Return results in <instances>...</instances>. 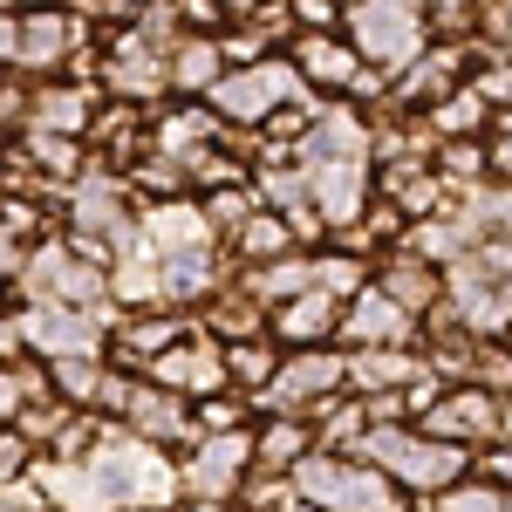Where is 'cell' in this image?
Masks as SVG:
<instances>
[{
  "mask_svg": "<svg viewBox=\"0 0 512 512\" xmlns=\"http://www.w3.org/2000/svg\"><path fill=\"white\" fill-rule=\"evenodd\" d=\"M431 512H506V492L499 485H451Z\"/></svg>",
  "mask_w": 512,
  "mask_h": 512,
  "instance_id": "39",
  "label": "cell"
},
{
  "mask_svg": "<svg viewBox=\"0 0 512 512\" xmlns=\"http://www.w3.org/2000/svg\"><path fill=\"white\" fill-rule=\"evenodd\" d=\"M315 287H321V294H335V301H362V294H369L355 253H328V260H315Z\"/></svg>",
  "mask_w": 512,
  "mask_h": 512,
  "instance_id": "33",
  "label": "cell"
},
{
  "mask_svg": "<svg viewBox=\"0 0 512 512\" xmlns=\"http://www.w3.org/2000/svg\"><path fill=\"white\" fill-rule=\"evenodd\" d=\"M76 35L82 28L69 14H48V7H41V14H21V69H28V76H48V69L76 48Z\"/></svg>",
  "mask_w": 512,
  "mask_h": 512,
  "instance_id": "17",
  "label": "cell"
},
{
  "mask_svg": "<svg viewBox=\"0 0 512 512\" xmlns=\"http://www.w3.org/2000/svg\"><path fill=\"white\" fill-rule=\"evenodd\" d=\"M410 328H417V315H403L383 287H369L362 301H349V315H342V335H349L355 349H403Z\"/></svg>",
  "mask_w": 512,
  "mask_h": 512,
  "instance_id": "14",
  "label": "cell"
},
{
  "mask_svg": "<svg viewBox=\"0 0 512 512\" xmlns=\"http://www.w3.org/2000/svg\"><path fill=\"white\" fill-rule=\"evenodd\" d=\"M48 383L69 396V403H103V383H110V376H103L96 362H55V369H48Z\"/></svg>",
  "mask_w": 512,
  "mask_h": 512,
  "instance_id": "35",
  "label": "cell"
},
{
  "mask_svg": "<svg viewBox=\"0 0 512 512\" xmlns=\"http://www.w3.org/2000/svg\"><path fill=\"white\" fill-rule=\"evenodd\" d=\"M383 294H390L403 315H424L437 294H444V274H431L417 253H403V260H390V267H383Z\"/></svg>",
  "mask_w": 512,
  "mask_h": 512,
  "instance_id": "21",
  "label": "cell"
},
{
  "mask_svg": "<svg viewBox=\"0 0 512 512\" xmlns=\"http://www.w3.org/2000/svg\"><path fill=\"white\" fill-rule=\"evenodd\" d=\"M246 294L267 308V301H301V294H315V260H301V253H287V260H274V267H260V274L246 280Z\"/></svg>",
  "mask_w": 512,
  "mask_h": 512,
  "instance_id": "23",
  "label": "cell"
},
{
  "mask_svg": "<svg viewBox=\"0 0 512 512\" xmlns=\"http://www.w3.org/2000/svg\"><path fill=\"white\" fill-rule=\"evenodd\" d=\"M178 335H185V321H178V315H137V321H123V342H130L137 355H151V362L171 355Z\"/></svg>",
  "mask_w": 512,
  "mask_h": 512,
  "instance_id": "31",
  "label": "cell"
},
{
  "mask_svg": "<svg viewBox=\"0 0 512 512\" xmlns=\"http://www.w3.org/2000/svg\"><path fill=\"white\" fill-rule=\"evenodd\" d=\"M151 383L171 390V396H205V403H212V390L226 383V349H219L212 335H192L185 349H171V355L151 362Z\"/></svg>",
  "mask_w": 512,
  "mask_h": 512,
  "instance_id": "10",
  "label": "cell"
},
{
  "mask_svg": "<svg viewBox=\"0 0 512 512\" xmlns=\"http://www.w3.org/2000/svg\"><path fill=\"white\" fill-rule=\"evenodd\" d=\"M506 431H512V403H506Z\"/></svg>",
  "mask_w": 512,
  "mask_h": 512,
  "instance_id": "50",
  "label": "cell"
},
{
  "mask_svg": "<svg viewBox=\"0 0 512 512\" xmlns=\"http://www.w3.org/2000/svg\"><path fill=\"white\" fill-rule=\"evenodd\" d=\"M21 335L28 349L55 369V362H96L103 355V321L82 315V308H28L21 315Z\"/></svg>",
  "mask_w": 512,
  "mask_h": 512,
  "instance_id": "8",
  "label": "cell"
},
{
  "mask_svg": "<svg viewBox=\"0 0 512 512\" xmlns=\"http://www.w3.org/2000/svg\"><path fill=\"white\" fill-rule=\"evenodd\" d=\"M362 465H376L396 485H417V492H451L458 472H465V451L458 444H437V437L396 431V424H369V437L355 444Z\"/></svg>",
  "mask_w": 512,
  "mask_h": 512,
  "instance_id": "2",
  "label": "cell"
},
{
  "mask_svg": "<svg viewBox=\"0 0 512 512\" xmlns=\"http://www.w3.org/2000/svg\"><path fill=\"white\" fill-rule=\"evenodd\" d=\"M130 431L151 437V444H164V437H192V417H185V403L171 390H158V383H137V396H130Z\"/></svg>",
  "mask_w": 512,
  "mask_h": 512,
  "instance_id": "20",
  "label": "cell"
},
{
  "mask_svg": "<svg viewBox=\"0 0 512 512\" xmlns=\"http://www.w3.org/2000/svg\"><path fill=\"white\" fill-rule=\"evenodd\" d=\"M478 390H512V355L478 349Z\"/></svg>",
  "mask_w": 512,
  "mask_h": 512,
  "instance_id": "43",
  "label": "cell"
},
{
  "mask_svg": "<svg viewBox=\"0 0 512 512\" xmlns=\"http://www.w3.org/2000/svg\"><path fill=\"white\" fill-rule=\"evenodd\" d=\"M308 198H315L321 226H362L369 219V164H301Z\"/></svg>",
  "mask_w": 512,
  "mask_h": 512,
  "instance_id": "9",
  "label": "cell"
},
{
  "mask_svg": "<svg viewBox=\"0 0 512 512\" xmlns=\"http://www.w3.org/2000/svg\"><path fill=\"white\" fill-rule=\"evenodd\" d=\"M294 492L321 512H403L390 492V478L376 465H342V458H301L294 465Z\"/></svg>",
  "mask_w": 512,
  "mask_h": 512,
  "instance_id": "4",
  "label": "cell"
},
{
  "mask_svg": "<svg viewBox=\"0 0 512 512\" xmlns=\"http://www.w3.org/2000/svg\"><path fill=\"white\" fill-rule=\"evenodd\" d=\"M458 55H465V48H451V41L431 48V55L403 76V96H437V103H444V89H451V76H458Z\"/></svg>",
  "mask_w": 512,
  "mask_h": 512,
  "instance_id": "28",
  "label": "cell"
},
{
  "mask_svg": "<svg viewBox=\"0 0 512 512\" xmlns=\"http://www.w3.org/2000/svg\"><path fill=\"white\" fill-rule=\"evenodd\" d=\"M492 478H506V485H512V451H499V458H492Z\"/></svg>",
  "mask_w": 512,
  "mask_h": 512,
  "instance_id": "49",
  "label": "cell"
},
{
  "mask_svg": "<svg viewBox=\"0 0 512 512\" xmlns=\"http://www.w3.org/2000/svg\"><path fill=\"white\" fill-rule=\"evenodd\" d=\"M21 274H28V260H21V246H14V233L0 226V287H7V280H21Z\"/></svg>",
  "mask_w": 512,
  "mask_h": 512,
  "instance_id": "45",
  "label": "cell"
},
{
  "mask_svg": "<svg viewBox=\"0 0 512 512\" xmlns=\"http://www.w3.org/2000/svg\"><path fill=\"white\" fill-rule=\"evenodd\" d=\"M226 376H239V383H253V390H267L280 376V362L267 342H239V349H226Z\"/></svg>",
  "mask_w": 512,
  "mask_h": 512,
  "instance_id": "36",
  "label": "cell"
},
{
  "mask_svg": "<svg viewBox=\"0 0 512 512\" xmlns=\"http://www.w3.org/2000/svg\"><path fill=\"white\" fill-rule=\"evenodd\" d=\"M164 82H171V55L151 48L137 28H123L117 48H110V89L117 96H158Z\"/></svg>",
  "mask_w": 512,
  "mask_h": 512,
  "instance_id": "15",
  "label": "cell"
},
{
  "mask_svg": "<svg viewBox=\"0 0 512 512\" xmlns=\"http://www.w3.org/2000/svg\"><path fill=\"white\" fill-rule=\"evenodd\" d=\"M294 14L308 21V35H328V28H335V7H328V0H294Z\"/></svg>",
  "mask_w": 512,
  "mask_h": 512,
  "instance_id": "44",
  "label": "cell"
},
{
  "mask_svg": "<svg viewBox=\"0 0 512 512\" xmlns=\"http://www.w3.org/2000/svg\"><path fill=\"white\" fill-rule=\"evenodd\" d=\"M89 130V89H41L28 96V137H82Z\"/></svg>",
  "mask_w": 512,
  "mask_h": 512,
  "instance_id": "19",
  "label": "cell"
},
{
  "mask_svg": "<svg viewBox=\"0 0 512 512\" xmlns=\"http://www.w3.org/2000/svg\"><path fill=\"white\" fill-rule=\"evenodd\" d=\"M28 349V335H21V315L14 321H0V362H7V369H14V355Z\"/></svg>",
  "mask_w": 512,
  "mask_h": 512,
  "instance_id": "47",
  "label": "cell"
},
{
  "mask_svg": "<svg viewBox=\"0 0 512 512\" xmlns=\"http://www.w3.org/2000/svg\"><path fill=\"white\" fill-rule=\"evenodd\" d=\"M89 465L117 485L123 506H144V512H151V506H171V499L185 492V478L171 472V458H164L158 444H151V437H137V431H117V424H110V431H103V444L89 451Z\"/></svg>",
  "mask_w": 512,
  "mask_h": 512,
  "instance_id": "3",
  "label": "cell"
},
{
  "mask_svg": "<svg viewBox=\"0 0 512 512\" xmlns=\"http://www.w3.org/2000/svg\"><path fill=\"white\" fill-rule=\"evenodd\" d=\"M328 328H335V294H321V287H315V294H301V301H287L280 321H274V335H287L294 349H315Z\"/></svg>",
  "mask_w": 512,
  "mask_h": 512,
  "instance_id": "24",
  "label": "cell"
},
{
  "mask_svg": "<svg viewBox=\"0 0 512 512\" xmlns=\"http://www.w3.org/2000/svg\"><path fill=\"white\" fill-rule=\"evenodd\" d=\"M253 212H260V192H239V185H226V192L205 198V219H212V233L239 239L246 226H253Z\"/></svg>",
  "mask_w": 512,
  "mask_h": 512,
  "instance_id": "29",
  "label": "cell"
},
{
  "mask_svg": "<svg viewBox=\"0 0 512 512\" xmlns=\"http://www.w3.org/2000/svg\"><path fill=\"white\" fill-rule=\"evenodd\" d=\"M478 117H485V96H478V89H458V96L431 103V137H451V144H465V137L478 130Z\"/></svg>",
  "mask_w": 512,
  "mask_h": 512,
  "instance_id": "27",
  "label": "cell"
},
{
  "mask_svg": "<svg viewBox=\"0 0 512 512\" xmlns=\"http://www.w3.org/2000/svg\"><path fill=\"white\" fill-rule=\"evenodd\" d=\"M260 465V437H246V431H233V437H198V458L185 465V492H192L198 506H219L226 492H239V478Z\"/></svg>",
  "mask_w": 512,
  "mask_h": 512,
  "instance_id": "6",
  "label": "cell"
},
{
  "mask_svg": "<svg viewBox=\"0 0 512 512\" xmlns=\"http://www.w3.org/2000/svg\"><path fill=\"white\" fill-rule=\"evenodd\" d=\"M0 512H48L41 478H7V485H0Z\"/></svg>",
  "mask_w": 512,
  "mask_h": 512,
  "instance_id": "40",
  "label": "cell"
},
{
  "mask_svg": "<svg viewBox=\"0 0 512 512\" xmlns=\"http://www.w3.org/2000/svg\"><path fill=\"white\" fill-rule=\"evenodd\" d=\"M260 198H267V205H287V212L315 205V198H308V171H260Z\"/></svg>",
  "mask_w": 512,
  "mask_h": 512,
  "instance_id": "37",
  "label": "cell"
},
{
  "mask_svg": "<svg viewBox=\"0 0 512 512\" xmlns=\"http://www.w3.org/2000/svg\"><path fill=\"white\" fill-rule=\"evenodd\" d=\"M21 410H28V376L0 362V424H7V417H21Z\"/></svg>",
  "mask_w": 512,
  "mask_h": 512,
  "instance_id": "41",
  "label": "cell"
},
{
  "mask_svg": "<svg viewBox=\"0 0 512 512\" xmlns=\"http://www.w3.org/2000/svg\"><path fill=\"white\" fill-rule=\"evenodd\" d=\"M246 260H260V267H274V260H287L294 253V226L287 219H274V212H253V226L233 239Z\"/></svg>",
  "mask_w": 512,
  "mask_h": 512,
  "instance_id": "26",
  "label": "cell"
},
{
  "mask_svg": "<svg viewBox=\"0 0 512 512\" xmlns=\"http://www.w3.org/2000/svg\"><path fill=\"white\" fill-rule=\"evenodd\" d=\"M492 233L512 239V185H506V192H492Z\"/></svg>",
  "mask_w": 512,
  "mask_h": 512,
  "instance_id": "48",
  "label": "cell"
},
{
  "mask_svg": "<svg viewBox=\"0 0 512 512\" xmlns=\"http://www.w3.org/2000/svg\"><path fill=\"white\" fill-rule=\"evenodd\" d=\"M431 21H424V7H403V0H362L349 7V48L362 55V69H383V76H410L431 48Z\"/></svg>",
  "mask_w": 512,
  "mask_h": 512,
  "instance_id": "1",
  "label": "cell"
},
{
  "mask_svg": "<svg viewBox=\"0 0 512 512\" xmlns=\"http://www.w3.org/2000/svg\"><path fill=\"white\" fill-rule=\"evenodd\" d=\"M506 431V410H499V396L478 390V383H465V390H444V403L431 410V437L437 444H478V437Z\"/></svg>",
  "mask_w": 512,
  "mask_h": 512,
  "instance_id": "11",
  "label": "cell"
},
{
  "mask_svg": "<svg viewBox=\"0 0 512 512\" xmlns=\"http://www.w3.org/2000/svg\"><path fill=\"white\" fill-rule=\"evenodd\" d=\"M342 383H349V362H342V355L301 349V355H287V362H280V376L260 390V403L280 410V417H294V410H308V403H328Z\"/></svg>",
  "mask_w": 512,
  "mask_h": 512,
  "instance_id": "7",
  "label": "cell"
},
{
  "mask_svg": "<svg viewBox=\"0 0 512 512\" xmlns=\"http://www.w3.org/2000/svg\"><path fill=\"white\" fill-rule=\"evenodd\" d=\"M35 478H41V492H48V506H62V512H117L123 506L117 485L96 472L89 458H82V465H62V458H55V465H41Z\"/></svg>",
  "mask_w": 512,
  "mask_h": 512,
  "instance_id": "13",
  "label": "cell"
},
{
  "mask_svg": "<svg viewBox=\"0 0 512 512\" xmlns=\"http://www.w3.org/2000/svg\"><path fill=\"white\" fill-rule=\"evenodd\" d=\"M219 62H226V48H219V41H205V35H185L178 41V48H171V89H205V96H212V89H219Z\"/></svg>",
  "mask_w": 512,
  "mask_h": 512,
  "instance_id": "22",
  "label": "cell"
},
{
  "mask_svg": "<svg viewBox=\"0 0 512 512\" xmlns=\"http://www.w3.org/2000/svg\"><path fill=\"white\" fill-rule=\"evenodd\" d=\"M144 239H151L158 260H192V253H212V219L192 198H164L144 212Z\"/></svg>",
  "mask_w": 512,
  "mask_h": 512,
  "instance_id": "12",
  "label": "cell"
},
{
  "mask_svg": "<svg viewBox=\"0 0 512 512\" xmlns=\"http://www.w3.org/2000/svg\"><path fill=\"white\" fill-rule=\"evenodd\" d=\"M280 103H287V110L301 103V69L280 62V55L246 62V69H233V76L212 89V110H219L226 123H274Z\"/></svg>",
  "mask_w": 512,
  "mask_h": 512,
  "instance_id": "5",
  "label": "cell"
},
{
  "mask_svg": "<svg viewBox=\"0 0 512 512\" xmlns=\"http://www.w3.org/2000/svg\"><path fill=\"white\" fill-rule=\"evenodd\" d=\"M478 96L485 103H506V117H512V55H499V69L478 76Z\"/></svg>",
  "mask_w": 512,
  "mask_h": 512,
  "instance_id": "42",
  "label": "cell"
},
{
  "mask_svg": "<svg viewBox=\"0 0 512 512\" xmlns=\"http://www.w3.org/2000/svg\"><path fill=\"white\" fill-rule=\"evenodd\" d=\"M294 69H301L308 82H328V89H355L362 55H355L349 41H335V35H301L294 41Z\"/></svg>",
  "mask_w": 512,
  "mask_h": 512,
  "instance_id": "18",
  "label": "cell"
},
{
  "mask_svg": "<svg viewBox=\"0 0 512 512\" xmlns=\"http://www.w3.org/2000/svg\"><path fill=\"white\" fill-rule=\"evenodd\" d=\"M0 62H21V14L0 7Z\"/></svg>",
  "mask_w": 512,
  "mask_h": 512,
  "instance_id": "46",
  "label": "cell"
},
{
  "mask_svg": "<svg viewBox=\"0 0 512 512\" xmlns=\"http://www.w3.org/2000/svg\"><path fill=\"white\" fill-rule=\"evenodd\" d=\"M417 376H431L417 355H403V349H355L349 355V383L362 390V403L369 396H396V390H410Z\"/></svg>",
  "mask_w": 512,
  "mask_h": 512,
  "instance_id": "16",
  "label": "cell"
},
{
  "mask_svg": "<svg viewBox=\"0 0 512 512\" xmlns=\"http://www.w3.org/2000/svg\"><path fill=\"white\" fill-rule=\"evenodd\" d=\"M485 151L478 144H444V158H437V178H444V192H478V171H485Z\"/></svg>",
  "mask_w": 512,
  "mask_h": 512,
  "instance_id": "34",
  "label": "cell"
},
{
  "mask_svg": "<svg viewBox=\"0 0 512 512\" xmlns=\"http://www.w3.org/2000/svg\"><path fill=\"white\" fill-rule=\"evenodd\" d=\"M506 512H512V492H506Z\"/></svg>",
  "mask_w": 512,
  "mask_h": 512,
  "instance_id": "51",
  "label": "cell"
},
{
  "mask_svg": "<svg viewBox=\"0 0 512 512\" xmlns=\"http://www.w3.org/2000/svg\"><path fill=\"white\" fill-rule=\"evenodd\" d=\"M28 158L48 164L55 178H69V171H89V164H82V151H76V137H28Z\"/></svg>",
  "mask_w": 512,
  "mask_h": 512,
  "instance_id": "38",
  "label": "cell"
},
{
  "mask_svg": "<svg viewBox=\"0 0 512 512\" xmlns=\"http://www.w3.org/2000/svg\"><path fill=\"white\" fill-rule=\"evenodd\" d=\"M301 458H315V451H308V431H301L294 417H274V424L260 431V465H301Z\"/></svg>",
  "mask_w": 512,
  "mask_h": 512,
  "instance_id": "32",
  "label": "cell"
},
{
  "mask_svg": "<svg viewBox=\"0 0 512 512\" xmlns=\"http://www.w3.org/2000/svg\"><path fill=\"white\" fill-rule=\"evenodd\" d=\"M212 137H219V117H205V110H178V117H164V123H158V144L171 151V164L198 158Z\"/></svg>",
  "mask_w": 512,
  "mask_h": 512,
  "instance_id": "25",
  "label": "cell"
},
{
  "mask_svg": "<svg viewBox=\"0 0 512 512\" xmlns=\"http://www.w3.org/2000/svg\"><path fill=\"white\" fill-rule=\"evenodd\" d=\"M212 294V260L192 253V260H164V308L171 301H205Z\"/></svg>",
  "mask_w": 512,
  "mask_h": 512,
  "instance_id": "30",
  "label": "cell"
}]
</instances>
